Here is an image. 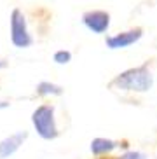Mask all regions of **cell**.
<instances>
[{"label":"cell","instance_id":"cell-6","mask_svg":"<svg viewBox=\"0 0 157 159\" xmlns=\"http://www.w3.org/2000/svg\"><path fill=\"white\" fill-rule=\"evenodd\" d=\"M26 138H28V131L21 129V131H16V133H12L9 136H5L4 140H0V159L12 157L21 149V145L26 142Z\"/></svg>","mask_w":157,"mask_h":159},{"label":"cell","instance_id":"cell-1","mask_svg":"<svg viewBox=\"0 0 157 159\" xmlns=\"http://www.w3.org/2000/svg\"><path fill=\"white\" fill-rule=\"evenodd\" d=\"M112 89L124 91V93H148L154 88V74L148 68V65L133 66L128 70L117 74L114 79L108 82Z\"/></svg>","mask_w":157,"mask_h":159},{"label":"cell","instance_id":"cell-10","mask_svg":"<svg viewBox=\"0 0 157 159\" xmlns=\"http://www.w3.org/2000/svg\"><path fill=\"white\" fill-rule=\"evenodd\" d=\"M119 159H147V156L140 150H126L124 154H120Z\"/></svg>","mask_w":157,"mask_h":159},{"label":"cell","instance_id":"cell-4","mask_svg":"<svg viewBox=\"0 0 157 159\" xmlns=\"http://www.w3.org/2000/svg\"><path fill=\"white\" fill-rule=\"evenodd\" d=\"M112 23V16L108 11L103 9H91L82 14V25L94 35H103L108 32Z\"/></svg>","mask_w":157,"mask_h":159},{"label":"cell","instance_id":"cell-9","mask_svg":"<svg viewBox=\"0 0 157 159\" xmlns=\"http://www.w3.org/2000/svg\"><path fill=\"white\" fill-rule=\"evenodd\" d=\"M52 61L56 65H68L72 61V52L68 49H58V51L52 54Z\"/></svg>","mask_w":157,"mask_h":159},{"label":"cell","instance_id":"cell-2","mask_svg":"<svg viewBox=\"0 0 157 159\" xmlns=\"http://www.w3.org/2000/svg\"><path fill=\"white\" fill-rule=\"evenodd\" d=\"M32 124L42 140H56L60 136V129L56 124V107L52 103H42L33 110Z\"/></svg>","mask_w":157,"mask_h":159},{"label":"cell","instance_id":"cell-5","mask_svg":"<svg viewBox=\"0 0 157 159\" xmlns=\"http://www.w3.org/2000/svg\"><path fill=\"white\" fill-rule=\"evenodd\" d=\"M141 37H143V28H141V26H134V28L114 33V35H108V37L105 39V46L108 47V49H112V51L126 49V47L140 42Z\"/></svg>","mask_w":157,"mask_h":159},{"label":"cell","instance_id":"cell-3","mask_svg":"<svg viewBox=\"0 0 157 159\" xmlns=\"http://www.w3.org/2000/svg\"><path fill=\"white\" fill-rule=\"evenodd\" d=\"M9 25H11V42H12L14 47L28 49V47L33 46V37L28 30V21L23 11L18 9V7L12 9Z\"/></svg>","mask_w":157,"mask_h":159},{"label":"cell","instance_id":"cell-8","mask_svg":"<svg viewBox=\"0 0 157 159\" xmlns=\"http://www.w3.org/2000/svg\"><path fill=\"white\" fill-rule=\"evenodd\" d=\"M65 93V89L61 88L60 84H54L51 80H40L37 86H35V94L37 96H61Z\"/></svg>","mask_w":157,"mask_h":159},{"label":"cell","instance_id":"cell-13","mask_svg":"<svg viewBox=\"0 0 157 159\" xmlns=\"http://www.w3.org/2000/svg\"><path fill=\"white\" fill-rule=\"evenodd\" d=\"M7 66H9V61L0 58V70H4V68H7Z\"/></svg>","mask_w":157,"mask_h":159},{"label":"cell","instance_id":"cell-12","mask_svg":"<svg viewBox=\"0 0 157 159\" xmlns=\"http://www.w3.org/2000/svg\"><path fill=\"white\" fill-rule=\"evenodd\" d=\"M9 107H11V103L7 100H2L0 102V110H5V108H9Z\"/></svg>","mask_w":157,"mask_h":159},{"label":"cell","instance_id":"cell-11","mask_svg":"<svg viewBox=\"0 0 157 159\" xmlns=\"http://www.w3.org/2000/svg\"><path fill=\"white\" fill-rule=\"evenodd\" d=\"M94 159H119V156H112V154H105V156H96Z\"/></svg>","mask_w":157,"mask_h":159},{"label":"cell","instance_id":"cell-7","mask_svg":"<svg viewBox=\"0 0 157 159\" xmlns=\"http://www.w3.org/2000/svg\"><path fill=\"white\" fill-rule=\"evenodd\" d=\"M91 152L96 156H105V154H112L115 149H119V142L112 140V138H105V136H96L91 140V145H89Z\"/></svg>","mask_w":157,"mask_h":159}]
</instances>
